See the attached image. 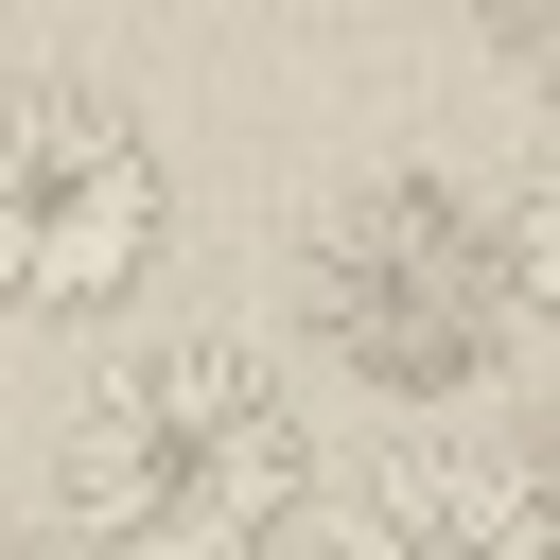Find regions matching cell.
<instances>
[{"label": "cell", "mask_w": 560, "mask_h": 560, "mask_svg": "<svg viewBox=\"0 0 560 560\" xmlns=\"http://www.w3.org/2000/svg\"><path fill=\"white\" fill-rule=\"evenodd\" d=\"M52 525L88 560H280L315 525V420L245 332H140L70 402Z\"/></svg>", "instance_id": "cell-1"}, {"label": "cell", "mask_w": 560, "mask_h": 560, "mask_svg": "<svg viewBox=\"0 0 560 560\" xmlns=\"http://www.w3.org/2000/svg\"><path fill=\"white\" fill-rule=\"evenodd\" d=\"M298 315H315V350H332L350 385L455 402V385L508 368V332H525L542 298H525V228H508L472 175L385 158V175H350V192L298 228Z\"/></svg>", "instance_id": "cell-2"}, {"label": "cell", "mask_w": 560, "mask_h": 560, "mask_svg": "<svg viewBox=\"0 0 560 560\" xmlns=\"http://www.w3.org/2000/svg\"><path fill=\"white\" fill-rule=\"evenodd\" d=\"M158 245H175L158 140L88 70H18L0 88V315H122Z\"/></svg>", "instance_id": "cell-3"}, {"label": "cell", "mask_w": 560, "mask_h": 560, "mask_svg": "<svg viewBox=\"0 0 560 560\" xmlns=\"http://www.w3.org/2000/svg\"><path fill=\"white\" fill-rule=\"evenodd\" d=\"M315 560H560V455H525V438H420V455H385L315 525Z\"/></svg>", "instance_id": "cell-4"}, {"label": "cell", "mask_w": 560, "mask_h": 560, "mask_svg": "<svg viewBox=\"0 0 560 560\" xmlns=\"http://www.w3.org/2000/svg\"><path fill=\"white\" fill-rule=\"evenodd\" d=\"M490 35H508V52L542 70V88H560V0H490Z\"/></svg>", "instance_id": "cell-5"}, {"label": "cell", "mask_w": 560, "mask_h": 560, "mask_svg": "<svg viewBox=\"0 0 560 560\" xmlns=\"http://www.w3.org/2000/svg\"><path fill=\"white\" fill-rule=\"evenodd\" d=\"M525 298H542V315H560V175H542V192H525Z\"/></svg>", "instance_id": "cell-6"}, {"label": "cell", "mask_w": 560, "mask_h": 560, "mask_svg": "<svg viewBox=\"0 0 560 560\" xmlns=\"http://www.w3.org/2000/svg\"><path fill=\"white\" fill-rule=\"evenodd\" d=\"M0 560H88V542H70V525H18V508H0Z\"/></svg>", "instance_id": "cell-7"}]
</instances>
